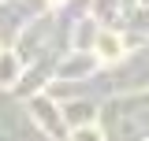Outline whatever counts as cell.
<instances>
[{
    "mask_svg": "<svg viewBox=\"0 0 149 141\" xmlns=\"http://www.w3.org/2000/svg\"><path fill=\"white\" fill-rule=\"evenodd\" d=\"M97 45H101V52H108V56L119 52V41H116V37H108V34H101V41H97Z\"/></svg>",
    "mask_w": 149,
    "mask_h": 141,
    "instance_id": "cell-1",
    "label": "cell"
},
{
    "mask_svg": "<svg viewBox=\"0 0 149 141\" xmlns=\"http://www.w3.org/2000/svg\"><path fill=\"white\" fill-rule=\"evenodd\" d=\"M74 141H97V138H93V134H78Z\"/></svg>",
    "mask_w": 149,
    "mask_h": 141,
    "instance_id": "cell-2",
    "label": "cell"
}]
</instances>
